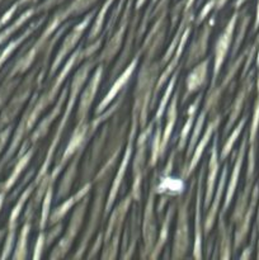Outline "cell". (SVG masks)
I'll return each instance as SVG.
<instances>
[{
  "instance_id": "obj_1",
  "label": "cell",
  "mask_w": 259,
  "mask_h": 260,
  "mask_svg": "<svg viewBox=\"0 0 259 260\" xmlns=\"http://www.w3.org/2000/svg\"><path fill=\"white\" fill-rule=\"evenodd\" d=\"M96 63H98L96 58H93V56H91V57H89L88 60L84 62V65L81 66V68L79 69L75 74H74L73 80H71V84H70V88H69L70 94H69L68 106H66L65 111H63V114H62V117H61L60 123H58L57 127H56V131H55V134H53L52 140H51V144H50V146H48L47 154H46L45 160H43L42 167H41V169L38 170V174L35 179V182L37 183V185H38V183L41 182V179H42V178L48 173V168H50L51 162H52V160H53V156H55L56 149H57L58 144H60V140H61V137H62L63 131H65L66 124H68V122H69V118H70V116H71V112H73L74 107H75L76 99H78L79 93L81 91V89H83L86 79L89 78V74H90V71L93 70V68L96 65Z\"/></svg>"
},
{
  "instance_id": "obj_2",
  "label": "cell",
  "mask_w": 259,
  "mask_h": 260,
  "mask_svg": "<svg viewBox=\"0 0 259 260\" xmlns=\"http://www.w3.org/2000/svg\"><path fill=\"white\" fill-rule=\"evenodd\" d=\"M161 68L160 62L144 60L140 73L137 75V84L134 93V104L132 113L140 118V127L144 128L147 123V114L151 111L150 103L152 99L155 84L159 78V71Z\"/></svg>"
},
{
  "instance_id": "obj_3",
  "label": "cell",
  "mask_w": 259,
  "mask_h": 260,
  "mask_svg": "<svg viewBox=\"0 0 259 260\" xmlns=\"http://www.w3.org/2000/svg\"><path fill=\"white\" fill-rule=\"evenodd\" d=\"M132 201H134L132 196L128 193L116 207L112 208L109 222L104 230L103 253H102L101 258L116 259L118 256L119 241H121V235L123 231L124 218L128 213Z\"/></svg>"
},
{
  "instance_id": "obj_4",
  "label": "cell",
  "mask_w": 259,
  "mask_h": 260,
  "mask_svg": "<svg viewBox=\"0 0 259 260\" xmlns=\"http://www.w3.org/2000/svg\"><path fill=\"white\" fill-rule=\"evenodd\" d=\"M196 187V179L192 180L190 187L188 188L187 193L180 200L177 206V228H175L174 239H173V248H172V258L173 259H182L185 258L189 251L190 239H189V206L190 200H192L193 188Z\"/></svg>"
},
{
  "instance_id": "obj_5",
  "label": "cell",
  "mask_w": 259,
  "mask_h": 260,
  "mask_svg": "<svg viewBox=\"0 0 259 260\" xmlns=\"http://www.w3.org/2000/svg\"><path fill=\"white\" fill-rule=\"evenodd\" d=\"M154 121L150 122L147 126L141 128V134L137 137L136 151H135L134 159H132V185L130 194L135 202H141V189L142 180H144L145 173H146V151L149 146L150 137H151L152 129H154Z\"/></svg>"
},
{
  "instance_id": "obj_6",
  "label": "cell",
  "mask_w": 259,
  "mask_h": 260,
  "mask_svg": "<svg viewBox=\"0 0 259 260\" xmlns=\"http://www.w3.org/2000/svg\"><path fill=\"white\" fill-rule=\"evenodd\" d=\"M108 180L109 178H104V179L95 182V196H94V202L93 206H91L88 225H86L83 238H81L80 243H79L78 250H76L75 254L73 255L74 259L83 258L85 251L88 250L89 241L93 239L94 234H95L96 229H98L99 220H101L102 217V213L104 212V206H106V193L107 188H108Z\"/></svg>"
},
{
  "instance_id": "obj_7",
  "label": "cell",
  "mask_w": 259,
  "mask_h": 260,
  "mask_svg": "<svg viewBox=\"0 0 259 260\" xmlns=\"http://www.w3.org/2000/svg\"><path fill=\"white\" fill-rule=\"evenodd\" d=\"M139 126H140L139 117L131 114V128H130L128 136H127V144H126V147H124V154H123V156H122V161H121V164H119L118 170H117L116 175H114L113 183H112L111 188H109L108 197H107L106 206H104L103 218H106L107 216L109 215V212H111L112 208H113L117 197H118V193H119V189H121L122 182H123L124 177H126L127 169H128L130 161H131L132 151H134L135 139H136L137 128H139Z\"/></svg>"
},
{
  "instance_id": "obj_8",
  "label": "cell",
  "mask_w": 259,
  "mask_h": 260,
  "mask_svg": "<svg viewBox=\"0 0 259 260\" xmlns=\"http://www.w3.org/2000/svg\"><path fill=\"white\" fill-rule=\"evenodd\" d=\"M157 177H159V173L156 172L154 174V177L151 178L149 196H147V201L144 210V217H142L141 233L142 240H144V246H142L141 254H140V256L142 259L149 258L157 239L156 220H155V194H156V185L157 180H159Z\"/></svg>"
},
{
  "instance_id": "obj_9",
  "label": "cell",
  "mask_w": 259,
  "mask_h": 260,
  "mask_svg": "<svg viewBox=\"0 0 259 260\" xmlns=\"http://www.w3.org/2000/svg\"><path fill=\"white\" fill-rule=\"evenodd\" d=\"M88 206L89 194H86L80 202L76 203L75 210H74L73 216H71L70 218V222H69L68 230H66L65 235L60 239L57 245H56L55 248H53V250L51 251L50 259H61L65 258V256L68 255L71 246H73L74 241H75L76 236H78L79 231H80L81 225H83L84 217H85L86 210H88Z\"/></svg>"
},
{
  "instance_id": "obj_10",
  "label": "cell",
  "mask_w": 259,
  "mask_h": 260,
  "mask_svg": "<svg viewBox=\"0 0 259 260\" xmlns=\"http://www.w3.org/2000/svg\"><path fill=\"white\" fill-rule=\"evenodd\" d=\"M96 12H98L96 9L91 10V12L89 13V14H86L85 17L80 20V22L76 23V24L73 27V29H71L70 32L65 36V38H63L60 48H58L57 53H56L55 58H53L52 63H51L50 73H48V80L55 76V74L57 73L58 68L62 65V62L66 60V57H68L69 55H71V53H73V51L75 50L76 45H78V42L80 41V38L83 37V35H84V32L86 30V28L90 25L91 20H93L94 17H95Z\"/></svg>"
},
{
  "instance_id": "obj_11",
  "label": "cell",
  "mask_w": 259,
  "mask_h": 260,
  "mask_svg": "<svg viewBox=\"0 0 259 260\" xmlns=\"http://www.w3.org/2000/svg\"><path fill=\"white\" fill-rule=\"evenodd\" d=\"M116 119H113L112 123H107L106 126L102 128V131L99 132L98 136L95 137L94 142L91 144L90 151H89L88 156H86L85 162L83 165V172H81V180L80 183L84 184L86 182H91L90 179H93L95 173L98 172L99 162L102 159V151H103L104 146H106L107 141L109 139V134L113 129V127L116 126Z\"/></svg>"
},
{
  "instance_id": "obj_12",
  "label": "cell",
  "mask_w": 259,
  "mask_h": 260,
  "mask_svg": "<svg viewBox=\"0 0 259 260\" xmlns=\"http://www.w3.org/2000/svg\"><path fill=\"white\" fill-rule=\"evenodd\" d=\"M238 18L239 12H235L215 42V47H213V69L211 86H215L216 83H217V78L221 73V68H222L223 62H225V58L226 56H228L229 50H230L231 42H233L234 30H235Z\"/></svg>"
},
{
  "instance_id": "obj_13",
  "label": "cell",
  "mask_w": 259,
  "mask_h": 260,
  "mask_svg": "<svg viewBox=\"0 0 259 260\" xmlns=\"http://www.w3.org/2000/svg\"><path fill=\"white\" fill-rule=\"evenodd\" d=\"M155 17H156V20L147 33L141 48L137 51L140 55L145 53V60L147 61H154L155 56L161 50L163 42L165 40V33H167L168 8L160 10Z\"/></svg>"
},
{
  "instance_id": "obj_14",
  "label": "cell",
  "mask_w": 259,
  "mask_h": 260,
  "mask_svg": "<svg viewBox=\"0 0 259 260\" xmlns=\"http://www.w3.org/2000/svg\"><path fill=\"white\" fill-rule=\"evenodd\" d=\"M132 2L134 0H128L127 5L124 7L123 13H122L121 20H119V24L117 25V29L114 30V33H112L108 37V41L104 45L103 50L99 53V56L96 57L98 62H109V61L113 60L116 57V55L118 53V51L121 50L122 43H123L124 35L127 32V28L130 25V15H131V8H132Z\"/></svg>"
},
{
  "instance_id": "obj_15",
  "label": "cell",
  "mask_w": 259,
  "mask_h": 260,
  "mask_svg": "<svg viewBox=\"0 0 259 260\" xmlns=\"http://www.w3.org/2000/svg\"><path fill=\"white\" fill-rule=\"evenodd\" d=\"M141 202H136V205L132 207V212L130 215L128 221L123 226V241H122L121 248V258L130 259L134 255L136 246L140 240V234H141V211L139 205Z\"/></svg>"
},
{
  "instance_id": "obj_16",
  "label": "cell",
  "mask_w": 259,
  "mask_h": 260,
  "mask_svg": "<svg viewBox=\"0 0 259 260\" xmlns=\"http://www.w3.org/2000/svg\"><path fill=\"white\" fill-rule=\"evenodd\" d=\"M206 162L201 167L198 177L196 179V207H195V243H193V258H202V241H203V223H202V196L203 182H205Z\"/></svg>"
},
{
  "instance_id": "obj_17",
  "label": "cell",
  "mask_w": 259,
  "mask_h": 260,
  "mask_svg": "<svg viewBox=\"0 0 259 260\" xmlns=\"http://www.w3.org/2000/svg\"><path fill=\"white\" fill-rule=\"evenodd\" d=\"M103 73L104 66L103 63L99 62L95 71L91 75L90 80L88 81V84H86V86L84 88L83 93L80 95V102H79L78 112H76V124H83L85 122H88L89 111H90L91 104H93L96 93L99 90V85H101L102 78H103Z\"/></svg>"
},
{
  "instance_id": "obj_18",
  "label": "cell",
  "mask_w": 259,
  "mask_h": 260,
  "mask_svg": "<svg viewBox=\"0 0 259 260\" xmlns=\"http://www.w3.org/2000/svg\"><path fill=\"white\" fill-rule=\"evenodd\" d=\"M140 53L137 52L136 55H135V57L132 58L131 62L128 63V65H126V68H124V70L122 71L121 74H118V76H117L116 79H114L113 84L111 85V88H109V90L107 91L106 95L103 96V99L101 101V103L96 106V109H95V116L96 114H101L102 112L106 111L107 108H108L109 106H111L112 103H113L114 99L118 96V94H121L122 91L124 90V86L127 85V83H128L130 80H131L132 75H134L135 70H136L137 65H139V60H140Z\"/></svg>"
},
{
  "instance_id": "obj_19",
  "label": "cell",
  "mask_w": 259,
  "mask_h": 260,
  "mask_svg": "<svg viewBox=\"0 0 259 260\" xmlns=\"http://www.w3.org/2000/svg\"><path fill=\"white\" fill-rule=\"evenodd\" d=\"M190 32H192V27H190V24H189L187 28H185L184 32H183L182 37H180V41H179V45H178V47L175 48L172 58L168 61V65H165L164 71L160 74L159 79L156 80V84H155V88H154V93H152L151 103H150V109H152L155 107L157 95H159V93H160V90H161L163 86L167 84V81L169 80L170 76L173 75V73H174V71L179 68V61H180V58H182L183 51H184L185 45H187L188 38H189V36H190Z\"/></svg>"
},
{
  "instance_id": "obj_20",
  "label": "cell",
  "mask_w": 259,
  "mask_h": 260,
  "mask_svg": "<svg viewBox=\"0 0 259 260\" xmlns=\"http://www.w3.org/2000/svg\"><path fill=\"white\" fill-rule=\"evenodd\" d=\"M221 119H222V117H221L220 114H215V116H212L211 121L207 123V127L205 128V132H203V135L201 136L200 141L197 142L195 150H193L192 156H190V159H189V162H188V165L185 167V169L182 172L183 178L189 177V175L195 172L196 168L198 167L201 159H202V155H203V152H205L206 147L208 146L211 139H213V135L217 132L218 127H220Z\"/></svg>"
},
{
  "instance_id": "obj_21",
  "label": "cell",
  "mask_w": 259,
  "mask_h": 260,
  "mask_svg": "<svg viewBox=\"0 0 259 260\" xmlns=\"http://www.w3.org/2000/svg\"><path fill=\"white\" fill-rule=\"evenodd\" d=\"M211 33H212V22H208L203 25L202 29L200 30V33L196 36L195 40L192 41L190 46L188 47L184 57V69H190L205 57L206 52H207Z\"/></svg>"
},
{
  "instance_id": "obj_22",
  "label": "cell",
  "mask_w": 259,
  "mask_h": 260,
  "mask_svg": "<svg viewBox=\"0 0 259 260\" xmlns=\"http://www.w3.org/2000/svg\"><path fill=\"white\" fill-rule=\"evenodd\" d=\"M208 69H210V58L201 60L200 62L192 66V70L189 71V74L185 78V91L183 94L182 106H184L188 99L193 94L200 91L205 86V84L207 83Z\"/></svg>"
},
{
  "instance_id": "obj_23",
  "label": "cell",
  "mask_w": 259,
  "mask_h": 260,
  "mask_svg": "<svg viewBox=\"0 0 259 260\" xmlns=\"http://www.w3.org/2000/svg\"><path fill=\"white\" fill-rule=\"evenodd\" d=\"M218 135L216 132L213 135V144L211 147L210 152V161H208V169H207V178H206V189H205V200H203V207L205 210H208L211 205V201H212L213 192H215L216 187V178H217L218 169H220V164H218Z\"/></svg>"
},
{
  "instance_id": "obj_24",
  "label": "cell",
  "mask_w": 259,
  "mask_h": 260,
  "mask_svg": "<svg viewBox=\"0 0 259 260\" xmlns=\"http://www.w3.org/2000/svg\"><path fill=\"white\" fill-rule=\"evenodd\" d=\"M226 180H228V164L223 167L220 180H218L217 183V188L215 189L216 192H213L212 203H211V206L208 207L207 215H206L205 222H203V234H205L206 236L210 235L211 230H212L213 225H215V220L216 217H217L221 202H222V196L226 190Z\"/></svg>"
},
{
  "instance_id": "obj_25",
  "label": "cell",
  "mask_w": 259,
  "mask_h": 260,
  "mask_svg": "<svg viewBox=\"0 0 259 260\" xmlns=\"http://www.w3.org/2000/svg\"><path fill=\"white\" fill-rule=\"evenodd\" d=\"M68 94H69V85L66 86V88L62 89V91H61L60 96H58V99L56 101L53 108L51 109L50 113H47L45 117H43V119L40 122V124L37 126V128L35 129V132H33L32 136H30V142H32V144H36L38 140L43 139V137L48 134V131H50L52 123L55 122V119L57 118L58 114L61 113V111H62L63 103L66 102Z\"/></svg>"
},
{
  "instance_id": "obj_26",
  "label": "cell",
  "mask_w": 259,
  "mask_h": 260,
  "mask_svg": "<svg viewBox=\"0 0 259 260\" xmlns=\"http://www.w3.org/2000/svg\"><path fill=\"white\" fill-rule=\"evenodd\" d=\"M91 185H93V182L84 183V184H81V187L79 188L73 196H70L68 200H65V202H62L60 206H57V207H56L55 210L52 211V213L50 215L47 226H52L55 225V223L61 222V220L68 215L69 211L73 210V208L76 206V203L80 202L86 194H89V192H90L91 189Z\"/></svg>"
},
{
  "instance_id": "obj_27",
  "label": "cell",
  "mask_w": 259,
  "mask_h": 260,
  "mask_svg": "<svg viewBox=\"0 0 259 260\" xmlns=\"http://www.w3.org/2000/svg\"><path fill=\"white\" fill-rule=\"evenodd\" d=\"M248 137L246 135L244 136L243 141H241L240 147H239V152H238V157H236V161L235 165H234V169L231 172V177L229 179V185L226 188V196H225V200H223V205L222 208H221V212L225 215L226 211L229 210L231 205V201H233L234 194H235V190L236 187H238V182H239V175H240L241 172V167H243V162H244V157H245V151H246V141H248Z\"/></svg>"
},
{
  "instance_id": "obj_28",
  "label": "cell",
  "mask_w": 259,
  "mask_h": 260,
  "mask_svg": "<svg viewBox=\"0 0 259 260\" xmlns=\"http://www.w3.org/2000/svg\"><path fill=\"white\" fill-rule=\"evenodd\" d=\"M177 89V88H175ZM179 88L174 91V94L170 98L169 104L167 108V123H165V128L161 134V147H160V160L164 157L165 152H167L168 145H169L170 139H172L173 131H174L175 122H177L178 117V99H179Z\"/></svg>"
},
{
  "instance_id": "obj_29",
  "label": "cell",
  "mask_w": 259,
  "mask_h": 260,
  "mask_svg": "<svg viewBox=\"0 0 259 260\" xmlns=\"http://www.w3.org/2000/svg\"><path fill=\"white\" fill-rule=\"evenodd\" d=\"M251 88H253V73L249 74L248 79H246V81L244 83V85L241 86V89L239 90L238 95H236L235 101H234L233 106H231L230 116H229L228 123H226L225 128H223V132H222V137H225V139H226V136H228L229 132L231 131V128L235 126V122L238 121L239 116H240L241 109H243L244 102H245L248 94L250 93Z\"/></svg>"
},
{
  "instance_id": "obj_30",
  "label": "cell",
  "mask_w": 259,
  "mask_h": 260,
  "mask_svg": "<svg viewBox=\"0 0 259 260\" xmlns=\"http://www.w3.org/2000/svg\"><path fill=\"white\" fill-rule=\"evenodd\" d=\"M139 19H140V14H139V12H136L134 19H132V22L130 23V25H128L130 27L128 36H127V40H126V42H124L123 51H122L118 61L114 63L113 69H112L111 75H109V80H114V79L118 76L119 70H122V69L127 65V62L130 61V56H131V52H132V46H134V40L136 38L137 23H139Z\"/></svg>"
},
{
  "instance_id": "obj_31",
  "label": "cell",
  "mask_w": 259,
  "mask_h": 260,
  "mask_svg": "<svg viewBox=\"0 0 259 260\" xmlns=\"http://www.w3.org/2000/svg\"><path fill=\"white\" fill-rule=\"evenodd\" d=\"M84 151H85V149H79L78 151L75 152V155L71 157V162L69 164V167L66 168L65 174L62 175V179H61L60 184H58L57 192H56V200L57 201L63 200V198L69 194V192L71 190V188H73L74 182H75L76 174H78L79 161H80Z\"/></svg>"
},
{
  "instance_id": "obj_32",
  "label": "cell",
  "mask_w": 259,
  "mask_h": 260,
  "mask_svg": "<svg viewBox=\"0 0 259 260\" xmlns=\"http://www.w3.org/2000/svg\"><path fill=\"white\" fill-rule=\"evenodd\" d=\"M202 98H203V93L201 91V93L197 94V96L195 98V101H193L192 103L189 104V107H188L187 121L184 122V124H183L182 129H180V132H179V136H178V146H177V149H175L177 151H183V150L185 149V146H187L188 139H189L190 131H192L193 124H195L196 116H197V112H198V109H200Z\"/></svg>"
},
{
  "instance_id": "obj_33",
  "label": "cell",
  "mask_w": 259,
  "mask_h": 260,
  "mask_svg": "<svg viewBox=\"0 0 259 260\" xmlns=\"http://www.w3.org/2000/svg\"><path fill=\"white\" fill-rule=\"evenodd\" d=\"M258 194H259V188L258 185H256V187L254 188L253 196H251L250 205H249V207L246 208L245 213L243 215L241 220L238 222V229H236V233H235V243H234V246H235L236 250H238V249L243 245L244 241H245L246 234H248L249 231V225H250L251 217H253L254 210H255L256 201H258Z\"/></svg>"
},
{
  "instance_id": "obj_34",
  "label": "cell",
  "mask_w": 259,
  "mask_h": 260,
  "mask_svg": "<svg viewBox=\"0 0 259 260\" xmlns=\"http://www.w3.org/2000/svg\"><path fill=\"white\" fill-rule=\"evenodd\" d=\"M175 212H177V205L172 203L168 208L167 213H165V217L161 222V229H160V234L156 239V243H155L154 249H152L151 254H150L149 259H156L160 255V253L164 249L165 244H167L168 239H169V231H170V225H172L173 217H174Z\"/></svg>"
},
{
  "instance_id": "obj_35",
  "label": "cell",
  "mask_w": 259,
  "mask_h": 260,
  "mask_svg": "<svg viewBox=\"0 0 259 260\" xmlns=\"http://www.w3.org/2000/svg\"><path fill=\"white\" fill-rule=\"evenodd\" d=\"M179 71H180V66L174 71V73H173V75L170 76V79L168 80L167 89H165L164 94H163L161 101H160L159 107L156 108V113H155L154 119H152L155 124L161 123V118H163V116H164L165 111H167L168 104H169L170 98H172V95H173V91H174V89H175V84H177V81H178V75H179Z\"/></svg>"
},
{
  "instance_id": "obj_36",
  "label": "cell",
  "mask_w": 259,
  "mask_h": 260,
  "mask_svg": "<svg viewBox=\"0 0 259 260\" xmlns=\"http://www.w3.org/2000/svg\"><path fill=\"white\" fill-rule=\"evenodd\" d=\"M206 118H207V112L202 111L200 114H198L197 121H196L195 124H193V128H192L193 131H192V134H190L189 142H188V149H187V152H185V160H184V165H183V168H182V172L185 169V167L188 165V162H189V159H190V156H192L193 150H195L197 142L200 141L201 134H202V131H203V126H205Z\"/></svg>"
},
{
  "instance_id": "obj_37",
  "label": "cell",
  "mask_w": 259,
  "mask_h": 260,
  "mask_svg": "<svg viewBox=\"0 0 259 260\" xmlns=\"http://www.w3.org/2000/svg\"><path fill=\"white\" fill-rule=\"evenodd\" d=\"M113 2L114 0H106V2L103 3V5L101 7V9H99L98 13L95 14L93 24H91L90 30H89L88 33V38H86V42L88 43L94 42V41L102 35V29H103L104 22H106V15L107 13H108L111 5L113 4Z\"/></svg>"
},
{
  "instance_id": "obj_38",
  "label": "cell",
  "mask_w": 259,
  "mask_h": 260,
  "mask_svg": "<svg viewBox=\"0 0 259 260\" xmlns=\"http://www.w3.org/2000/svg\"><path fill=\"white\" fill-rule=\"evenodd\" d=\"M218 233H220V258L230 259L231 258V234L230 229L225 226L223 221V213H220L218 218Z\"/></svg>"
},
{
  "instance_id": "obj_39",
  "label": "cell",
  "mask_w": 259,
  "mask_h": 260,
  "mask_svg": "<svg viewBox=\"0 0 259 260\" xmlns=\"http://www.w3.org/2000/svg\"><path fill=\"white\" fill-rule=\"evenodd\" d=\"M33 154H35V147H32V149L28 150L27 152H24L23 155H20V159L18 160V162H17V165H15L14 170H13L12 175H10L9 179L7 180V183H5L4 187H3V190H4V192L9 190L10 188H12V185L17 182V179L19 178V175L22 174V172L24 170V168L27 167L28 162H29L30 159H32Z\"/></svg>"
},
{
  "instance_id": "obj_40",
  "label": "cell",
  "mask_w": 259,
  "mask_h": 260,
  "mask_svg": "<svg viewBox=\"0 0 259 260\" xmlns=\"http://www.w3.org/2000/svg\"><path fill=\"white\" fill-rule=\"evenodd\" d=\"M246 118H248V117L244 116L243 118L238 122V124L234 127V129L231 131V134L229 135V136H226V141H225V144H223L222 149H221V154H220L221 161L226 160V157L229 156V154H230L231 150H233L236 140H238V137L240 136L241 131L244 129V126H245V123H246Z\"/></svg>"
},
{
  "instance_id": "obj_41",
  "label": "cell",
  "mask_w": 259,
  "mask_h": 260,
  "mask_svg": "<svg viewBox=\"0 0 259 260\" xmlns=\"http://www.w3.org/2000/svg\"><path fill=\"white\" fill-rule=\"evenodd\" d=\"M30 221H32V217L25 218V222L23 225L22 231H20L19 239H18L17 248H15L14 258L15 259H25L28 254V235L30 233Z\"/></svg>"
},
{
  "instance_id": "obj_42",
  "label": "cell",
  "mask_w": 259,
  "mask_h": 260,
  "mask_svg": "<svg viewBox=\"0 0 259 260\" xmlns=\"http://www.w3.org/2000/svg\"><path fill=\"white\" fill-rule=\"evenodd\" d=\"M161 123L156 124L152 139L150 141V160L147 168H154L160 160V147H161Z\"/></svg>"
},
{
  "instance_id": "obj_43",
  "label": "cell",
  "mask_w": 259,
  "mask_h": 260,
  "mask_svg": "<svg viewBox=\"0 0 259 260\" xmlns=\"http://www.w3.org/2000/svg\"><path fill=\"white\" fill-rule=\"evenodd\" d=\"M52 197H53V185H51L47 189V192L45 193L42 200V211H41V217L38 221V226H40V230H45L46 226L48 225V218L51 215V203H52Z\"/></svg>"
},
{
  "instance_id": "obj_44",
  "label": "cell",
  "mask_w": 259,
  "mask_h": 260,
  "mask_svg": "<svg viewBox=\"0 0 259 260\" xmlns=\"http://www.w3.org/2000/svg\"><path fill=\"white\" fill-rule=\"evenodd\" d=\"M96 2H98V0H73V2L66 7V9H68L69 14H70L71 17H74V15H80L83 14L84 12H86L91 5L95 4Z\"/></svg>"
},
{
  "instance_id": "obj_45",
  "label": "cell",
  "mask_w": 259,
  "mask_h": 260,
  "mask_svg": "<svg viewBox=\"0 0 259 260\" xmlns=\"http://www.w3.org/2000/svg\"><path fill=\"white\" fill-rule=\"evenodd\" d=\"M249 20H250V17H249L248 14H245L243 18H241V22H240V25H239L238 33H236L235 42H234L233 50H231V58L235 57L236 53H238V51H239V48H240L241 42H243V40H244V36H245L246 28H248Z\"/></svg>"
},
{
  "instance_id": "obj_46",
  "label": "cell",
  "mask_w": 259,
  "mask_h": 260,
  "mask_svg": "<svg viewBox=\"0 0 259 260\" xmlns=\"http://www.w3.org/2000/svg\"><path fill=\"white\" fill-rule=\"evenodd\" d=\"M215 5H216V0H207V2H206V4L202 7V9H201L200 14L195 18V24L200 25L201 23L205 22V19L208 17V14L211 13V10L215 9Z\"/></svg>"
},
{
  "instance_id": "obj_47",
  "label": "cell",
  "mask_w": 259,
  "mask_h": 260,
  "mask_svg": "<svg viewBox=\"0 0 259 260\" xmlns=\"http://www.w3.org/2000/svg\"><path fill=\"white\" fill-rule=\"evenodd\" d=\"M51 228L52 229H51V230H48V234H46V248H47V246H50L51 244H52L53 241L58 238V235H60L61 231H62V223L57 222V223H55V225L51 226Z\"/></svg>"
},
{
  "instance_id": "obj_48",
  "label": "cell",
  "mask_w": 259,
  "mask_h": 260,
  "mask_svg": "<svg viewBox=\"0 0 259 260\" xmlns=\"http://www.w3.org/2000/svg\"><path fill=\"white\" fill-rule=\"evenodd\" d=\"M46 248V233L45 230H41L40 235H38L37 241H36L35 253H33V259H40L42 256L43 249Z\"/></svg>"
},
{
  "instance_id": "obj_49",
  "label": "cell",
  "mask_w": 259,
  "mask_h": 260,
  "mask_svg": "<svg viewBox=\"0 0 259 260\" xmlns=\"http://www.w3.org/2000/svg\"><path fill=\"white\" fill-rule=\"evenodd\" d=\"M103 236H104V231H101V233L98 234V236H96V240H95V243H94V245L91 246V249L89 250L86 258L94 259V258H96V256H98L99 250H101V246L103 245Z\"/></svg>"
},
{
  "instance_id": "obj_50",
  "label": "cell",
  "mask_w": 259,
  "mask_h": 260,
  "mask_svg": "<svg viewBox=\"0 0 259 260\" xmlns=\"http://www.w3.org/2000/svg\"><path fill=\"white\" fill-rule=\"evenodd\" d=\"M62 2H65V0H45V2L42 3V4L40 5V7L36 8V10H37V13L40 12H47L48 9H51V8L56 7L57 4H61Z\"/></svg>"
},
{
  "instance_id": "obj_51",
  "label": "cell",
  "mask_w": 259,
  "mask_h": 260,
  "mask_svg": "<svg viewBox=\"0 0 259 260\" xmlns=\"http://www.w3.org/2000/svg\"><path fill=\"white\" fill-rule=\"evenodd\" d=\"M259 27V0L256 2V14H255V23H254V30L258 29Z\"/></svg>"
},
{
  "instance_id": "obj_52",
  "label": "cell",
  "mask_w": 259,
  "mask_h": 260,
  "mask_svg": "<svg viewBox=\"0 0 259 260\" xmlns=\"http://www.w3.org/2000/svg\"><path fill=\"white\" fill-rule=\"evenodd\" d=\"M226 3H228V0H216V5H215L216 12H218L221 8H223V5H225Z\"/></svg>"
},
{
  "instance_id": "obj_53",
  "label": "cell",
  "mask_w": 259,
  "mask_h": 260,
  "mask_svg": "<svg viewBox=\"0 0 259 260\" xmlns=\"http://www.w3.org/2000/svg\"><path fill=\"white\" fill-rule=\"evenodd\" d=\"M145 3H146V0H136V4H135V10H136V12H139Z\"/></svg>"
},
{
  "instance_id": "obj_54",
  "label": "cell",
  "mask_w": 259,
  "mask_h": 260,
  "mask_svg": "<svg viewBox=\"0 0 259 260\" xmlns=\"http://www.w3.org/2000/svg\"><path fill=\"white\" fill-rule=\"evenodd\" d=\"M244 2H245V0H236V2H235V4H234V7H235L236 9H238V8H240L241 5L244 4Z\"/></svg>"
},
{
  "instance_id": "obj_55",
  "label": "cell",
  "mask_w": 259,
  "mask_h": 260,
  "mask_svg": "<svg viewBox=\"0 0 259 260\" xmlns=\"http://www.w3.org/2000/svg\"><path fill=\"white\" fill-rule=\"evenodd\" d=\"M202 2H203V0H197V4H196V5L198 7V5H201V3H202Z\"/></svg>"
},
{
  "instance_id": "obj_56",
  "label": "cell",
  "mask_w": 259,
  "mask_h": 260,
  "mask_svg": "<svg viewBox=\"0 0 259 260\" xmlns=\"http://www.w3.org/2000/svg\"><path fill=\"white\" fill-rule=\"evenodd\" d=\"M258 91H259V79H258Z\"/></svg>"
},
{
  "instance_id": "obj_57",
  "label": "cell",
  "mask_w": 259,
  "mask_h": 260,
  "mask_svg": "<svg viewBox=\"0 0 259 260\" xmlns=\"http://www.w3.org/2000/svg\"><path fill=\"white\" fill-rule=\"evenodd\" d=\"M258 258H259V254H258Z\"/></svg>"
}]
</instances>
